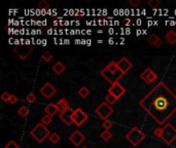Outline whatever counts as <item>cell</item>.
Listing matches in <instances>:
<instances>
[{
  "label": "cell",
  "mask_w": 176,
  "mask_h": 148,
  "mask_svg": "<svg viewBox=\"0 0 176 148\" xmlns=\"http://www.w3.org/2000/svg\"><path fill=\"white\" fill-rule=\"evenodd\" d=\"M139 106L161 125L176 112V95L163 81L157 83L139 101Z\"/></svg>",
  "instance_id": "obj_1"
},
{
  "label": "cell",
  "mask_w": 176,
  "mask_h": 148,
  "mask_svg": "<svg viewBox=\"0 0 176 148\" xmlns=\"http://www.w3.org/2000/svg\"><path fill=\"white\" fill-rule=\"evenodd\" d=\"M100 74L103 76V78L110 84L118 82V80L125 75L118 67L117 62H114V61L109 62V64H107V66H105V67L101 70Z\"/></svg>",
  "instance_id": "obj_2"
},
{
  "label": "cell",
  "mask_w": 176,
  "mask_h": 148,
  "mask_svg": "<svg viewBox=\"0 0 176 148\" xmlns=\"http://www.w3.org/2000/svg\"><path fill=\"white\" fill-rule=\"evenodd\" d=\"M30 135H31L33 138H34V140H36L38 143H42L47 137H50L51 134L46 125L39 123L30 131Z\"/></svg>",
  "instance_id": "obj_3"
},
{
  "label": "cell",
  "mask_w": 176,
  "mask_h": 148,
  "mask_svg": "<svg viewBox=\"0 0 176 148\" xmlns=\"http://www.w3.org/2000/svg\"><path fill=\"white\" fill-rule=\"evenodd\" d=\"M145 137L146 136H145V134L139 128L134 127L132 128V130H130V131L127 133L126 139L128 140L133 146H138L145 139Z\"/></svg>",
  "instance_id": "obj_4"
},
{
  "label": "cell",
  "mask_w": 176,
  "mask_h": 148,
  "mask_svg": "<svg viewBox=\"0 0 176 148\" xmlns=\"http://www.w3.org/2000/svg\"><path fill=\"white\" fill-rule=\"evenodd\" d=\"M161 139L167 145H171L176 140V129L171 124H166L162 128V135Z\"/></svg>",
  "instance_id": "obj_5"
},
{
  "label": "cell",
  "mask_w": 176,
  "mask_h": 148,
  "mask_svg": "<svg viewBox=\"0 0 176 148\" xmlns=\"http://www.w3.org/2000/svg\"><path fill=\"white\" fill-rule=\"evenodd\" d=\"M95 112L100 118H102L103 120H106L108 119V117L113 113V109H112L111 105H109L105 101V102H102L98 107H97L95 109Z\"/></svg>",
  "instance_id": "obj_6"
},
{
  "label": "cell",
  "mask_w": 176,
  "mask_h": 148,
  "mask_svg": "<svg viewBox=\"0 0 176 148\" xmlns=\"http://www.w3.org/2000/svg\"><path fill=\"white\" fill-rule=\"evenodd\" d=\"M14 51L21 60H26L33 51V47L30 44H20L14 47Z\"/></svg>",
  "instance_id": "obj_7"
},
{
  "label": "cell",
  "mask_w": 176,
  "mask_h": 148,
  "mask_svg": "<svg viewBox=\"0 0 176 148\" xmlns=\"http://www.w3.org/2000/svg\"><path fill=\"white\" fill-rule=\"evenodd\" d=\"M89 115L85 112L84 110L80 108H76L73 111V115H72V123L77 125V127H80L82 124L85 123V120L88 119Z\"/></svg>",
  "instance_id": "obj_8"
},
{
  "label": "cell",
  "mask_w": 176,
  "mask_h": 148,
  "mask_svg": "<svg viewBox=\"0 0 176 148\" xmlns=\"http://www.w3.org/2000/svg\"><path fill=\"white\" fill-rule=\"evenodd\" d=\"M126 92V88L124 87L119 82H115L113 84H111L110 87L108 88V94H111L112 96H114L118 100L123 97Z\"/></svg>",
  "instance_id": "obj_9"
},
{
  "label": "cell",
  "mask_w": 176,
  "mask_h": 148,
  "mask_svg": "<svg viewBox=\"0 0 176 148\" xmlns=\"http://www.w3.org/2000/svg\"><path fill=\"white\" fill-rule=\"evenodd\" d=\"M140 78L144 81L145 83H152L153 81H156L158 78V74H157L151 68H146L143 72L140 74Z\"/></svg>",
  "instance_id": "obj_10"
},
{
  "label": "cell",
  "mask_w": 176,
  "mask_h": 148,
  "mask_svg": "<svg viewBox=\"0 0 176 148\" xmlns=\"http://www.w3.org/2000/svg\"><path fill=\"white\" fill-rule=\"evenodd\" d=\"M39 92H40V94L42 95L46 99H51L56 94L57 90H56V87L52 83L46 82L42 87H40Z\"/></svg>",
  "instance_id": "obj_11"
},
{
  "label": "cell",
  "mask_w": 176,
  "mask_h": 148,
  "mask_svg": "<svg viewBox=\"0 0 176 148\" xmlns=\"http://www.w3.org/2000/svg\"><path fill=\"white\" fill-rule=\"evenodd\" d=\"M85 135L82 134L80 131H78V130L74 131L72 134L69 136V141L72 143L74 146H76V147L80 146V144L85 141Z\"/></svg>",
  "instance_id": "obj_12"
},
{
  "label": "cell",
  "mask_w": 176,
  "mask_h": 148,
  "mask_svg": "<svg viewBox=\"0 0 176 148\" xmlns=\"http://www.w3.org/2000/svg\"><path fill=\"white\" fill-rule=\"evenodd\" d=\"M73 111L71 108L67 109L65 111H63V112H60V119H61L63 123H64L67 127H70L71 124H72V115H73Z\"/></svg>",
  "instance_id": "obj_13"
},
{
  "label": "cell",
  "mask_w": 176,
  "mask_h": 148,
  "mask_svg": "<svg viewBox=\"0 0 176 148\" xmlns=\"http://www.w3.org/2000/svg\"><path fill=\"white\" fill-rule=\"evenodd\" d=\"M117 64H118V67L119 68V70H121L124 74H126L128 71H130L133 67V64L126 57H123L119 59V60L117 62Z\"/></svg>",
  "instance_id": "obj_14"
},
{
  "label": "cell",
  "mask_w": 176,
  "mask_h": 148,
  "mask_svg": "<svg viewBox=\"0 0 176 148\" xmlns=\"http://www.w3.org/2000/svg\"><path fill=\"white\" fill-rule=\"evenodd\" d=\"M148 43L151 44V45L155 46V47H161L163 45L162 39H161L160 37L158 35H156V34H151L148 37Z\"/></svg>",
  "instance_id": "obj_15"
},
{
  "label": "cell",
  "mask_w": 176,
  "mask_h": 148,
  "mask_svg": "<svg viewBox=\"0 0 176 148\" xmlns=\"http://www.w3.org/2000/svg\"><path fill=\"white\" fill-rule=\"evenodd\" d=\"M44 112H46L47 115L53 117L54 115H56V114L59 112V110L57 108V105L54 104V103H50V104H47L46 106V108H44Z\"/></svg>",
  "instance_id": "obj_16"
},
{
  "label": "cell",
  "mask_w": 176,
  "mask_h": 148,
  "mask_svg": "<svg viewBox=\"0 0 176 148\" xmlns=\"http://www.w3.org/2000/svg\"><path fill=\"white\" fill-rule=\"evenodd\" d=\"M57 108L59 110V112H63V111H65L67 109H69L70 108V106H69V102H68V100L65 99V98H62V99H60L57 104Z\"/></svg>",
  "instance_id": "obj_17"
},
{
  "label": "cell",
  "mask_w": 176,
  "mask_h": 148,
  "mask_svg": "<svg viewBox=\"0 0 176 148\" xmlns=\"http://www.w3.org/2000/svg\"><path fill=\"white\" fill-rule=\"evenodd\" d=\"M165 39L170 45H174L176 44V32L174 30L167 31V33L165 34Z\"/></svg>",
  "instance_id": "obj_18"
},
{
  "label": "cell",
  "mask_w": 176,
  "mask_h": 148,
  "mask_svg": "<svg viewBox=\"0 0 176 148\" xmlns=\"http://www.w3.org/2000/svg\"><path fill=\"white\" fill-rule=\"evenodd\" d=\"M65 69H66V67H65V65L63 64L62 62H57L56 63V64L53 66V71L57 74V75H61V74L65 71Z\"/></svg>",
  "instance_id": "obj_19"
},
{
  "label": "cell",
  "mask_w": 176,
  "mask_h": 148,
  "mask_svg": "<svg viewBox=\"0 0 176 148\" xmlns=\"http://www.w3.org/2000/svg\"><path fill=\"white\" fill-rule=\"evenodd\" d=\"M18 113L21 117H27L30 113V110L27 106H21L20 108L18 109Z\"/></svg>",
  "instance_id": "obj_20"
},
{
  "label": "cell",
  "mask_w": 176,
  "mask_h": 148,
  "mask_svg": "<svg viewBox=\"0 0 176 148\" xmlns=\"http://www.w3.org/2000/svg\"><path fill=\"white\" fill-rule=\"evenodd\" d=\"M77 94H78V96H80V98L85 99V98H87L88 96L90 95V91H89V88L87 87H81L80 90H78Z\"/></svg>",
  "instance_id": "obj_21"
},
{
  "label": "cell",
  "mask_w": 176,
  "mask_h": 148,
  "mask_svg": "<svg viewBox=\"0 0 176 148\" xmlns=\"http://www.w3.org/2000/svg\"><path fill=\"white\" fill-rule=\"evenodd\" d=\"M100 137H101V139L103 140V141H105V142H107V141H109V140L112 138V134L109 132V131H104V132H102L101 133V135H100Z\"/></svg>",
  "instance_id": "obj_22"
},
{
  "label": "cell",
  "mask_w": 176,
  "mask_h": 148,
  "mask_svg": "<svg viewBox=\"0 0 176 148\" xmlns=\"http://www.w3.org/2000/svg\"><path fill=\"white\" fill-rule=\"evenodd\" d=\"M48 138H50V141L53 144H57L60 140H61V137H60V135L57 134V133H52Z\"/></svg>",
  "instance_id": "obj_23"
},
{
  "label": "cell",
  "mask_w": 176,
  "mask_h": 148,
  "mask_svg": "<svg viewBox=\"0 0 176 148\" xmlns=\"http://www.w3.org/2000/svg\"><path fill=\"white\" fill-rule=\"evenodd\" d=\"M52 120H53V118H52V116H50V115H47V114H46V115H43L42 118H41V121H40V123L42 124H44V125L47 127V125H48V124H52Z\"/></svg>",
  "instance_id": "obj_24"
},
{
  "label": "cell",
  "mask_w": 176,
  "mask_h": 148,
  "mask_svg": "<svg viewBox=\"0 0 176 148\" xmlns=\"http://www.w3.org/2000/svg\"><path fill=\"white\" fill-rule=\"evenodd\" d=\"M41 58H42V60L44 62L48 63V62H51L52 60H53V54L50 53V51H44L43 55H42V57H41Z\"/></svg>",
  "instance_id": "obj_25"
},
{
  "label": "cell",
  "mask_w": 176,
  "mask_h": 148,
  "mask_svg": "<svg viewBox=\"0 0 176 148\" xmlns=\"http://www.w3.org/2000/svg\"><path fill=\"white\" fill-rule=\"evenodd\" d=\"M105 100H106V102L108 103L109 105H112V104H114L115 102L118 101V99L114 97V96H112L111 94H107V96L105 97Z\"/></svg>",
  "instance_id": "obj_26"
},
{
  "label": "cell",
  "mask_w": 176,
  "mask_h": 148,
  "mask_svg": "<svg viewBox=\"0 0 176 148\" xmlns=\"http://www.w3.org/2000/svg\"><path fill=\"white\" fill-rule=\"evenodd\" d=\"M26 101L28 103H34L36 101V95L34 92H30V94L27 95V97H26Z\"/></svg>",
  "instance_id": "obj_27"
},
{
  "label": "cell",
  "mask_w": 176,
  "mask_h": 148,
  "mask_svg": "<svg viewBox=\"0 0 176 148\" xmlns=\"http://www.w3.org/2000/svg\"><path fill=\"white\" fill-rule=\"evenodd\" d=\"M102 125H103V128L106 130V131H109V130H110L112 127H113V124H112V121H110L109 119H106V120L103 121Z\"/></svg>",
  "instance_id": "obj_28"
},
{
  "label": "cell",
  "mask_w": 176,
  "mask_h": 148,
  "mask_svg": "<svg viewBox=\"0 0 176 148\" xmlns=\"http://www.w3.org/2000/svg\"><path fill=\"white\" fill-rule=\"evenodd\" d=\"M147 3H148V5L153 9L157 8V7H159V5L161 4V2L159 1V0H148Z\"/></svg>",
  "instance_id": "obj_29"
},
{
  "label": "cell",
  "mask_w": 176,
  "mask_h": 148,
  "mask_svg": "<svg viewBox=\"0 0 176 148\" xmlns=\"http://www.w3.org/2000/svg\"><path fill=\"white\" fill-rule=\"evenodd\" d=\"M38 7L41 9H47V8H50V4H48V2L46 1V0H41L38 3Z\"/></svg>",
  "instance_id": "obj_30"
},
{
  "label": "cell",
  "mask_w": 176,
  "mask_h": 148,
  "mask_svg": "<svg viewBox=\"0 0 176 148\" xmlns=\"http://www.w3.org/2000/svg\"><path fill=\"white\" fill-rule=\"evenodd\" d=\"M4 148H19V145L14 141V140H10V141H8L5 144Z\"/></svg>",
  "instance_id": "obj_31"
},
{
  "label": "cell",
  "mask_w": 176,
  "mask_h": 148,
  "mask_svg": "<svg viewBox=\"0 0 176 148\" xmlns=\"http://www.w3.org/2000/svg\"><path fill=\"white\" fill-rule=\"evenodd\" d=\"M10 96H12V95L8 94V92H3L1 94V100L3 102H8Z\"/></svg>",
  "instance_id": "obj_32"
},
{
  "label": "cell",
  "mask_w": 176,
  "mask_h": 148,
  "mask_svg": "<svg viewBox=\"0 0 176 148\" xmlns=\"http://www.w3.org/2000/svg\"><path fill=\"white\" fill-rule=\"evenodd\" d=\"M19 101V99H18V97L16 95H12L10 96V98H9V101H8V103L9 104H12V105H14V104H16V103Z\"/></svg>",
  "instance_id": "obj_33"
},
{
  "label": "cell",
  "mask_w": 176,
  "mask_h": 148,
  "mask_svg": "<svg viewBox=\"0 0 176 148\" xmlns=\"http://www.w3.org/2000/svg\"><path fill=\"white\" fill-rule=\"evenodd\" d=\"M153 135H155L157 138H161V135H162V128H157L155 131H153Z\"/></svg>",
  "instance_id": "obj_34"
},
{
  "label": "cell",
  "mask_w": 176,
  "mask_h": 148,
  "mask_svg": "<svg viewBox=\"0 0 176 148\" xmlns=\"http://www.w3.org/2000/svg\"><path fill=\"white\" fill-rule=\"evenodd\" d=\"M129 3L132 6H138L140 4V0H130Z\"/></svg>",
  "instance_id": "obj_35"
},
{
  "label": "cell",
  "mask_w": 176,
  "mask_h": 148,
  "mask_svg": "<svg viewBox=\"0 0 176 148\" xmlns=\"http://www.w3.org/2000/svg\"><path fill=\"white\" fill-rule=\"evenodd\" d=\"M82 148H88V147H82Z\"/></svg>",
  "instance_id": "obj_36"
}]
</instances>
